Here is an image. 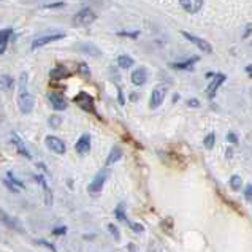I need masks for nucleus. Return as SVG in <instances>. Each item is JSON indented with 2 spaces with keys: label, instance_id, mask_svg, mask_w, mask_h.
<instances>
[{
  "label": "nucleus",
  "instance_id": "nucleus-1",
  "mask_svg": "<svg viewBox=\"0 0 252 252\" xmlns=\"http://www.w3.org/2000/svg\"><path fill=\"white\" fill-rule=\"evenodd\" d=\"M26 81H27V73H22L21 75V94H19V100H18V105H19V110L21 113L24 114H30L33 106H35V99H33L32 94H29L26 90Z\"/></svg>",
  "mask_w": 252,
  "mask_h": 252
},
{
  "label": "nucleus",
  "instance_id": "nucleus-2",
  "mask_svg": "<svg viewBox=\"0 0 252 252\" xmlns=\"http://www.w3.org/2000/svg\"><path fill=\"white\" fill-rule=\"evenodd\" d=\"M108 176H110V170H108V168H102V170H99V171H97L95 178L92 179V182H90V184H89L88 191H89L90 193H97V192H100L102 189H103V186H105V182H106V179H108Z\"/></svg>",
  "mask_w": 252,
  "mask_h": 252
},
{
  "label": "nucleus",
  "instance_id": "nucleus-3",
  "mask_svg": "<svg viewBox=\"0 0 252 252\" xmlns=\"http://www.w3.org/2000/svg\"><path fill=\"white\" fill-rule=\"evenodd\" d=\"M97 19V15L90 8H83L73 16V22L75 26H89Z\"/></svg>",
  "mask_w": 252,
  "mask_h": 252
},
{
  "label": "nucleus",
  "instance_id": "nucleus-4",
  "mask_svg": "<svg viewBox=\"0 0 252 252\" xmlns=\"http://www.w3.org/2000/svg\"><path fill=\"white\" fill-rule=\"evenodd\" d=\"M165 95H167V88L165 86H156L151 92V99H149V108L151 110H157V108L163 103Z\"/></svg>",
  "mask_w": 252,
  "mask_h": 252
},
{
  "label": "nucleus",
  "instance_id": "nucleus-5",
  "mask_svg": "<svg viewBox=\"0 0 252 252\" xmlns=\"http://www.w3.org/2000/svg\"><path fill=\"white\" fill-rule=\"evenodd\" d=\"M225 79L227 76L224 75V73H214V76H213V83H211L208 86V89H206V97H208L209 100H213L214 97H216V92H217V89H219V86L221 84H224L225 83Z\"/></svg>",
  "mask_w": 252,
  "mask_h": 252
},
{
  "label": "nucleus",
  "instance_id": "nucleus-6",
  "mask_svg": "<svg viewBox=\"0 0 252 252\" xmlns=\"http://www.w3.org/2000/svg\"><path fill=\"white\" fill-rule=\"evenodd\" d=\"M181 33L189 40V42H192L193 44H195V46H197L198 49H202L203 53L209 54L211 51H213V48H211V44H209L208 42H206V40L200 38V37H197V35H193V33H189V32H186V30H182Z\"/></svg>",
  "mask_w": 252,
  "mask_h": 252
},
{
  "label": "nucleus",
  "instance_id": "nucleus-7",
  "mask_svg": "<svg viewBox=\"0 0 252 252\" xmlns=\"http://www.w3.org/2000/svg\"><path fill=\"white\" fill-rule=\"evenodd\" d=\"M44 145H46V148H49V151H53L56 154L65 152V143L54 135H48L46 138H44Z\"/></svg>",
  "mask_w": 252,
  "mask_h": 252
},
{
  "label": "nucleus",
  "instance_id": "nucleus-8",
  "mask_svg": "<svg viewBox=\"0 0 252 252\" xmlns=\"http://www.w3.org/2000/svg\"><path fill=\"white\" fill-rule=\"evenodd\" d=\"M75 102H76V105L81 106L84 111L95 113V108H94V99H92V97H90L88 92H79V94L75 97Z\"/></svg>",
  "mask_w": 252,
  "mask_h": 252
},
{
  "label": "nucleus",
  "instance_id": "nucleus-9",
  "mask_svg": "<svg viewBox=\"0 0 252 252\" xmlns=\"http://www.w3.org/2000/svg\"><path fill=\"white\" fill-rule=\"evenodd\" d=\"M65 35L64 33H51V35H43V37H38L32 42V49H37V48H42L44 44L48 43H53L57 42V40H62Z\"/></svg>",
  "mask_w": 252,
  "mask_h": 252
},
{
  "label": "nucleus",
  "instance_id": "nucleus-10",
  "mask_svg": "<svg viewBox=\"0 0 252 252\" xmlns=\"http://www.w3.org/2000/svg\"><path fill=\"white\" fill-rule=\"evenodd\" d=\"M75 149L79 156H86L90 151V135L89 133H83L79 136V140L76 141Z\"/></svg>",
  "mask_w": 252,
  "mask_h": 252
},
{
  "label": "nucleus",
  "instance_id": "nucleus-11",
  "mask_svg": "<svg viewBox=\"0 0 252 252\" xmlns=\"http://www.w3.org/2000/svg\"><path fill=\"white\" fill-rule=\"evenodd\" d=\"M48 100H49V105L53 106L54 111H64V110H67V102L62 99V95L56 94V92H49L48 94Z\"/></svg>",
  "mask_w": 252,
  "mask_h": 252
},
{
  "label": "nucleus",
  "instance_id": "nucleus-12",
  "mask_svg": "<svg viewBox=\"0 0 252 252\" xmlns=\"http://www.w3.org/2000/svg\"><path fill=\"white\" fill-rule=\"evenodd\" d=\"M130 79H132V83H133L135 86H143L146 81H148V70L145 67H138V68H135L133 70V73H132V76H130Z\"/></svg>",
  "mask_w": 252,
  "mask_h": 252
},
{
  "label": "nucleus",
  "instance_id": "nucleus-13",
  "mask_svg": "<svg viewBox=\"0 0 252 252\" xmlns=\"http://www.w3.org/2000/svg\"><path fill=\"white\" fill-rule=\"evenodd\" d=\"M33 178H35V181L38 182L40 186H42L43 193H44V203H46V205L49 206L51 203H53V192H51V189H49V186H48L46 179H44V178H43L42 175H35Z\"/></svg>",
  "mask_w": 252,
  "mask_h": 252
},
{
  "label": "nucleus",
  "instance_id": "nucleus-14",
  "mask_svg": "<svg viewBox=\"0 0 252 252\" xmlns=\"http://www.w3.org/2000/svg\"><path fill=\"white\" fill-rule=\"evenodd\" d=\"M179 5L187 11V13L195 15V13H198V11L203 8L205 2H200V0H189V2H187V0H182V2H179Z\"/></svg>",
  "mask_w": 252,
  "mask_h": 252
},
{
  "label": "nucleus",
  "instance_id": "nucleus-15",
  "mask_svg": "<svg viewBox=\"0 0 252 252\" xmlns=\"http://www.w3.org/2000/svg\"><path fill=\"white\" fill-rule=\"evenodd\" d=\"M11 143L16 146V149H18V152L21 154V156H24L26 159L30 160L32 159V154L29 152V149L26 148V145L22 143V140L19 138V135L18 133H11Z\"/></svg>",
  "mask_w": 252,
  "mask_h": 252
},
{
  "label": "nucleus",
  "instance_id": "nucleus-16",
  "mask_svg": "<svg viewBox=\"0 0 252 252\" xmlns=\"http://www.w3.org/2000/svg\"><path fill=\"white\" fill-rule=\"evenodd\" d=\"M2 221H3V224H7L10 228H13V230L19 232V233H24V228H22L21 222L16 221V219H13V217H8L7 213H2Z\"/></svg>",
  "mask_w": 252,
  "mask_h": 252
},
{
  "label": "nucleus",
  "instance_id": "nucleus-17",
  "mask_svg": "<svg viewBox=\"0 0 252 252\" xmlns=\"http://www.w3.org/2000/svg\"><path fill=\"white\" fill-rule=\"evenodd\" d=\"M11 37H13V29H2L0 32V53L2 54L7 51V43Z\"/></svg>",
  "mask_w": 252,
  "mask_h": 252
},
{
  "label": "nucleus",
  "instance_id": "nucleus-18",
  "mask_svg": "<svg viewBox=\"0 0 252 252\" xmlns=\"http://www.w3.org/2000/svg\"><path fill=\"white\" fill-rule=\"evenodd\" d=\"M122 149L119 146H113V149L110 152V156L106 157V165H113V163H116L119 159L122 157Z\"/></svg>",
  "mask_w": 252,
  "mask_h": 252
},
{
  "label": "nucleus",
  "instance_id": "nucleus-19",
  "mask_svg": "<svg viewBox=\"0 0 252 252\" xmlns=\"http://www.w3.org/2000/svg\"><path fill=\"white\" fill-rule=\"evenodd\" d=\"M195 62H198V56H193V57H191V59L181 62V64H171V67L178 68V70H189V68H192L193 65H195Z\"/></svg>",
  "mask_w": 252,
  "mask_h": 252
},
{
  "label": "nucleus",
  "instance_id": "nucleus-20",
  "mask_svg": "<svg viewBox=\"0 0 252 252\" xmlns=\"http://www.w3.org/2000/svg\"><path fill=\"white\" fill-rule=\"evenodd\" d=\"M125 205L124 203H119L116 208H114V216H116V219L118 221H121V222H125V224H130L129 219H127V216H125Z\"/></svg>",
  "mask_w": 252,
  "mask_h": 252
},
{
  "label": "nucleus",
  "instance_id": "nucleus-21",
  "mask_svg": "<svg viewBox=\"0 0 252 252\" xmlns=\"http://www.w3.org/2000/svg\"><path fill=\"white\" fill-rule=\"evenodd\" d=\"M133 64H135V60L132 59L130 56H127V54H122V56L118 57V65L121 67V68H125V70H127V68H130Z\"/></svg>",
  "mask_w": 252,
  "mask_h": 252
},
{
  "label": "nucleus",
  "instance_id": "nucleus-22",
  "mask_svg": "<svg viewBox=\"0 0 252 252\" xmlns=\"http://www.w3.org/2000/svg\"><path fill=\"white\" fill-rule=\"evenodd\" d=\"M78 48H81L83 53L90 54V56L100 54V49H97V46H94V44H90V43H81V44H78Z\"/></svg>",
  "mask_w": 252,
  "mask_h": 252
},
{
  "label": "nucleus",
  "instance_id": "nucleus-23",
  "mask_svg": "<svg viewBox=\"0 0 252 252\" xmlns=\"http://www.w3.org/2000/svg\"><path fill=\"white\" fill-rule=\"evenodd\" d=\"M49 76L53 78V79H60V78H64V76H68V72H67V68L65 67H56L53 68V70L49 72Z\"/></svg>",
  "mask_w": 252,
  "mask_h": 252
},
{
  "label": "nucleus",
  "instance_id": "nucleus-24",
  "mask_svg": "<svg viewBox=\"0 0 252 252\" xmlns=\"http://www.w3.org/2000/svg\"><path fill=\"white\" fill-rule=\"evenodd\" d=\"M241 184H243V179L239 175H233L230 178V187L233 189V191H239V189H241Z\"/></svg>",
  "mask_w": 252,
  "mask_h": 252
},
{
  "label": "nucleus",
  "instance_id": "nucleus-25",
  "mask_svg": "<svg viewBox=\"0 0 252 252\" xmlns=\"http://www.w3.org/2000/svg\"><path fill=\"white\" fill-rule=\"evenodd\" d=\"M214 143H216V135H214V132H211V133L206 135V138L203 140V145H205L206 149H213Z\"/></svg>",
  "mask_w": 252,
  "mask_h": 252
},
{
  "label": "nucleus",
  "instance_id": "nucleus-26",
  "mask_svg": "<svg viewBox=\"0 0 252 252\" xmlns=\"http://www.w3.org/2000/svg\"><path fill=\"white\" fill-rule=\"evenodd\" d=\"M2 83H3V88L5 90H13V78H11L10 75H3L2 76Z\"/></svg>",
  "mask_w": 252,
  "mask_h": 252
},
{
  "label": "nucleus",
  "instance_id": "nucleus-27",
  "mask_svg": "<svg viewBox=\"0 0 252 252\" xmlns=\"http://www.w3.org/2000/svg\"><path fill=\"white\" fill-rule=\"evenodd\" d=\"M106 228H108V232H110V233L113 235V237H114V239H116V241H119V239H121V233H119L118 225H114V224H108Z\"/></svg>",
  "mask_w": 252,
  "mask_h": 252
},
{
  "label": "nucleus",
  "instance_id": "nucleus-28",
  "mask_svg": "<svg viewBox=\"0 0 252 252\" xmlns=\"http://www.w3.org/2000/svg\"><path fill=\"white\" fill-rule=\"evenodd\" d=\"M7 176H8V179H10L11 182H13V184H15L16 187H18V189H22V187H24V184H22V182H21V181H19L18 178H16L13 173H11V171H8Z\"/></svg>",
  "mask_w": 252,
  "mask_h": 252
},
{
  "label": "nucleus",
  "instance_id": "nucleus-29",
  "mask_svg": "<svg viewBox=\"0 0 252 252\" xmlns=\"http://www.w3.org/2000/svg\"><path fill=\"white\" fill-rule=\"evenodd\" d=\"M60 124H62V119H60L59 116H51V118H49V125H51L53 129H57Z\"/></svg>",
  "mask_w": 252,
  "mask_h": 252
},
{
  "label": "nucleus",
  "instance_id": "nucleus-30",
  "mask_svg": "<svg viewBox=\"0 0 252 252\" xmlns=\"http://www.w3.org/2000/svg\"><path fill=\"white\" fill-rule=\"evenodd\" d=\"M119 37H130V38H136L140 35L138 30H133V32H129V30H124V32H118Z\"/></svg>",
  "mask_w": 252,
  "mask_h": 252
},
{
  "label": "nucleus",
  "instance_id": "nucleus-31",
  "mask_svg": "<svg viewBox=\"0 0 252 252\" xmlns=\"http://www.w3.org/2000/svg\"><path fill=\"white\" fill-rule=\"evenodd\" d=\"M44 8H62L65 7V2H48V3H43Z\"/></svg>",
  "mask_w": 252,
  "mask_h": 252
},
{
  "label": "nucleus",
  "instance_id": "nucleus-32",
  "mask_svg": "<svg viewBox=\"0 0 252 252\" xmlns=\"http://www.w3.org/2000/svg\"><path fill=\"white\" fill-rule=\"evenodd\" d=\"M129 225H130L132 230L136 232V233H143V232H145V227H143L141 224H135V222H130Z\"/></svg>",
  "mask_w": 252,
  "mask_h": 252
},
{
  "label": "nucleus",
  "instance_id": "nucleus-33",
  "mask_svg": "<svg viewBox=\"0 0 252 252\" xmlns=\"http://www.w3.org/2000/svg\"><path fill=\"white\" fill-rule=\"evenodd\" d=\"M79 72H81V75H84V76H89L90 75V70H89V67L84 64H79Z\"/></svg>",
  "mask_w": 252,
  "mask_h": 252
},
{
  "label": "nucleus",
  "instance_id": "nucleus-34",
  "mask_svg": "<svg viewBox=\"0 0 252 252\" xmlns=\"http://www.w3.org/2000/svg\"><path fill=\"white\" fill-rule=\"evenodd\" d=\"M38 244H42V246H44V248H48L51 252H57V249L54 248V246L51 243H48V241H44V239H38Z\"/></svg>",
  "mask_w": 252,
  "mask_h": 252
},
{
  "label": "nucleus",
  "instance_id": "nucleus-35",
  "mask_svg": "<svg viewBox=\"0 0 252 252\" xmlns=\"http://www.w3.org/2000/svg\"><path fill=\"white\" fill-rule=\"evenodd\" d=\"M244 197L246 200H252V184H248L244 189Z\"/></svg>",
  "mask_w": 252,
  "mask_h": 252
},
{
  "label": "nucleus",
  "instance_id": "nucleus-36",
  "mask_svg": "<svg viewBox=\"0 0 252 252\" xmlns=\"http://www.w3.org/2000/svg\"><path fill=\"white\" fill-rule=\"evenodd\" d=\"M67 233V227H57V228H54L53 230V235H65Z\"/></svg>",
  "mask_w": 252,
  "mask_h": 252
},
{
  "label": "nucleus",
  "instance_id": "nucleus-37",
  "mask_svg": "<svg viewBox=\"0 0 252 252\" xmlns=\"http://www.w3.org/2000/svg\"><path fill=\"white\" fill-rule=\"evenodd\" d=\"M227 141H230V143H238L237 135H235L233 132H228V133H227Z\"/></svg>",
  "mask_w": 252,
  "mask_h": 252
},
{
  "label": "nucleus",
  "instance_id": "nucleus-38",
  "mask_svg": "<svg viewBox=\"0 0 252 252\" xmlns=\"http://www.w3.org/2000/svg\"><path fill=\"white\" fill-rule=\"evenodd\" d=\"M251 32H252V24H248L244 27V32H243V38H248L251 35Z\"/></svg>",
  "mask_w": 252,
  "mask_h": 252
},
{
  "label": "nucleus",
  "instance_id": "nucleus-39",
  "mask_svg": "<svg viewBox=\"0 0 252 252\" xmlns=\"http://www.w3.org/2000/svg\"><path fill=\"white\" fill-rule=\"evenodd\" d=\"M187 106L197 108V106H200V102L197 99H191V100H187Z\"/></svg>",
  "mask_w": 252,
  "mask_h": 252
},
{
  "label": "nucleus",
  "instance_id": "nucleus-40",
  "mask_svg": "<svg viewBox=\"0 0 252 252\" xmlns=\"http://www.w3.org/2000/svg\"><path fill=\"white\" fill-rule=\"evenodd\" d=\"M246 72H248L249 75L252 76V65H248V67H246Z\"/></svg>",
  "mask_w": 252,
  "mask_h": 252
},
{
  "label": "nucleus",
  "instance_id": "nucleus-41",
  "mask_svg": "<svg viewBox=\"0 0 252 252\" xmlns=\"http://www.w3.org/2000/svg\"><path fill=\"white\" fill-rule=\"evenodd\" d=\"M129 249H130L132 252H135V246H133V244H129Z\"/></svg>",
  "mask_w": 252,
  "mask_h": 252
}]
</instances>
